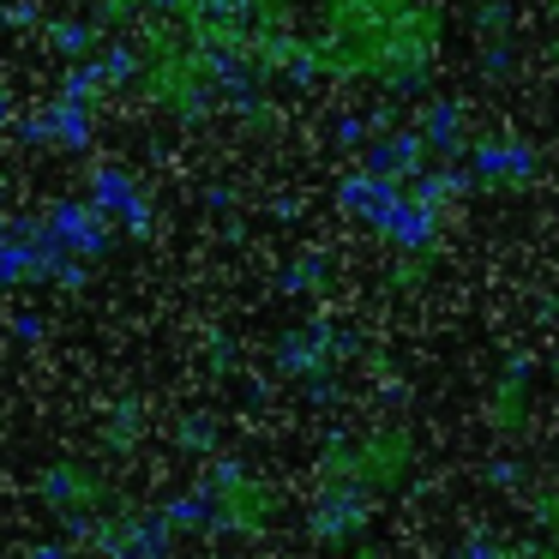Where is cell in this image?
Wrapping results in <instances>:
<instances>
[{
    "mask_svg": "<svg viewBox=\"0 0 559 559\" xmlns=\"http://www.w3.org/2000/svg\"><path fill=\"white\" fill-rule=\"evenodd\" d=\"M43 229H49V241L61 247L67 259H85V265H103V259H109V217H103L97 205H85V199H55Z\"/></svg>",
    "mask_w": 559,
    "mask_h": 559,
    "instance_id": "3957f363",
    "label": "cell"
},
{
    "mask_svg": "<svg viewBox=\"0 0 559 559\" xmlns=\"http://www.w3.org/2000/svg\"><path fill=\"white\" fill-rule=\"evenodd\" d=\"M49 49L61 55V61H85V55L97 49V31L91 25H49Z\"/></svg>",
    "mask_w": 559,
    "mask_h": 559,
    "instance_id": "5b68a950",
    "label": "cell"
},
{
    "mask_svg": "<svg viewBox=\"0 0 559 559\" xmlns=\"http://www.w3.org/2000/svg\"><path fill=\"white\" fill-rule=\"evenodd\" d=\"M91 205H97L109 223L133 229V235H145V223H151L145 187H139V175L121 169V163H97V169H91Z\"/></svg>",
    "mask_w": 559,
    "mask_h": 559,
    "instance_id": "277c9868",
    "label": "cell"
},
{
    "mask_svg": "<svg viewBox=\"0 0 559 559\" xmlns=\"http://www.w3.org/2000/svg\"><path fill=\"white\" fill-rule=\"evenodd\" d=\"M43 331H49V325H43L37 313H19V319H13V337H19V343H37Z\"/></svg>",
    "mask_w": 559,
    "mask_h": 559,
    "instance_id": "8992f818",
    "label": "cell"
},
{
    "mask_svg": "<svg viewBox=\"0 0 559 559\" xmlns=\"http://www.w3.org/2000/svg\"><path fill=\"white\" fill-rule=\"evenodd\" d=\"M43 506H49L73 535H85L91 523L103 518V506H109V481H103L91 463L61 457V463H49V469H43Z\"/></svg>",
    "mask_w": 559,
    "mask_h": 559,
    "instance_id": "7a4b0ae2",
    "label": "cell"
},
{
    "mask_svg": "<svg viewBox=\"0 0 559 559\" xmlns=\"http://www.w3.org/2000/svg\"><path fill=\"white\" fill-rule=\"evenodd\" d=\"M61 247L49 241V229L31 217H0V295L31 289V283H55L61 271Z\"/></svg>",
    "mask_w": 559,
    "mask_h": 559,
    "instance_id": "6da1fadb",
    "label": "cell"
},
{
    "mask_svg": "<svg viewBox=\"0 0 559 559\" xmlns=\"http://www.w3.org/2000/svg\"><path fill=\"white\" fill-rule=\"evenodd\" d=\"M7 193H13V187H7V175H0V205H7Z\"/></svg>",
    "mask_w": 559,
    "mask_h": 559,
    "instance_id": "9c48e42d",
    "label": "cell"
},
{
    "mask_svg": "<svg viewBox=\"0 0 559 559\" xmlns=\"http://www.w3.org/2000/svg\"><path fill=\"white\" fill-rule=\"evenodd\" d=\"M0 127H13V97L0 91Z\"/></svg>",
    "mask_w": 559,
    "mask_h": 559,
    "instance_id": "ba28073f",
    "label": "cell"
},
{
    "mask_svg": "<svg viewBox=\"0 0 559 559\" xmlns=\"http://www.w3.org/2000/svg\"><path fill=\"white\" fill-rule=\"evenodd\" d=\"M25 559H73V547H67V542H31Z\"/></svg>",
    "mask_w": 559,
    "mask_h": 559,
    "instance_id": "52a82bcc",
    "label": "cell"
}]
</instances>
